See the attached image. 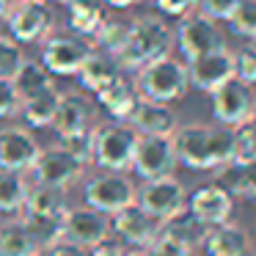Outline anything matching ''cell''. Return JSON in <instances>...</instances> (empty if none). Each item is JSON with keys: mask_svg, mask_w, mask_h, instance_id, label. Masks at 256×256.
<instances>
[{"mask_svg": "<svg viewBox=\"0 0 256 256\" xmlns=\"http://www.w3.org/2000/svg\"><path fill=\"white\" fill-rule=\"evenodd\" d=\"M171 138L176 160L193 171H223L234 157V130L223 124H179Z\"/></svg>", "mask_w": 256, "mask_h": 256, "instance_id": "cell-1", "label": "cell"}, {"mask_svg": "<svg viewBox=\"0 0 256 256\" xmlns=\"http://www.w3.org/2000/svg\"><path fill=\"white\" fill-rule=\"evenodd\" d=\"M171 52H174V30L168 28V22L157 14H140V17L132 20L127 42L113 58L122 66V72H138L144 64L171 56Z\"/></svg>", "mask_w": 256, "mask_h": 256, "instance_id": "cell-2", "label": "cell"}, {"mask_svg": "<svg viewBox=\"0 0 256 256\" xmlns=\"http://www.w3.org/2000/svg\"><path fill=\"white\" fill-rule=\"evenodd\" d=\"M135 88L144 100L171 105V102L182 100L190 88L188 66H184L182 58H174V56H162L157 61H149L135 72Z\"/></svg>", "mask_w": 256, "mask_h": 256, "instance_id": "cell-3", "label": "cell"}, {"mask_svg": "<svg viewBox=\"0 0 256 256\" xmlns=\"http://www.w3.org/2000/svg\"><path fill=\"white\" fill-rule=\"evenodd\" d=\"M91 140H94V162L102 171H130L138 132L127 122H96L91 130Z\"/></svg>", "mask_w": 256, "mask_h": 256, "instance_id": "cell-4", "label": "cell"}, {"mask_svg": "<svg viewBox=\"0 0 256 256\" xmlns=\"http://www.w3.org/2000/svg\"><path fill=\"white\" fill-rule=\"evenodd\" d=\"M39 44H42V64L47 66V72L61 74V78L78 74L80 66L86 64V58L94 50V44L88 39L72 34V30H56V28Z\"/></svg>", "mask_w": 256, "mask_h": 256, "instance_id": "cell-5", "label": "cell"}, {"mask_svg": "<svg viewBox=\"0 0 256 256\" xmlns=\"http://www.w3.org/2000/svg\"><path fill=\"white\" fill-rule=\"evenodd\" d=\"M135 204L146 210L154 220H171V218L188 212V188L176 176H157V179H144L135 190Z\"/></svg>", "mask_w": 256, "mask_h": 256, "instance_id": "cell-6", "label": "cell"}, {"mask_svg": "<svg viewBox=\"0 0 256 256\" xmlns=\"http://www.w3.org/2000/svg\"><path fill=\"white\" fill-rule=\"evenodd\" d=\"M86 168L88 166L58 140V144L47 146V149H39V157H36V162L28 171V179L30 182H42V184L69 190L86 174Z\"/></svg>", "mask_w": 256, "mask_h": 256, "instance_id": "cell-7", "label": "cell"}, {"mask_svg": "<svg viewBox=\"0 0 256 256\" xmlns=\"http://www.w3.org/2000/svg\"><path fill=\"white\" fill-rule=\"evenodd\" d=\"M138 184L127 171H100L86 182V204L105 215H116L118 210L135 204Z\"/></svg>", "mask_w": 256, "mask_h": 256, "instance_id": "cell-8", "label": "cell"}, {"mask_svg": "<svg viewBox=\"0 0 256 256\" xmlns=\"http://www.w3.org/2000/svg\"><path fill=\"white\" fill-rule=\"evenodd\" d=\"M176 149H174L171 135H138L132 154V166L140 179H157V176H171L176 171Z\"/></svg>", "mask_w": 256, "mask_h": 256, "instance_id": "cell-9", "label": "cell"}, {"mask_svg": "<svg viewBox=\"0 0 256 256\" xmlns=\"http://www.w3.org/2000/svg\"><path fill=\"white\" fill-rule=\"evenodd\" d=\"M226 44L220 34V25L215 20L204 17L198 12H190L179 17V28L174 34V47H179L182 61H193V58L204 56V52L215 50V47Z\"/></svg>", "mask_w": 256, "mask_h": 256, "instance_id": "cell-10", "label": "cell"}, {"mask_svg": "<svg viewBox=\"0 0 256 256\" xmlns=\"http://www.w3.org/2000/svg\"><path fill=\"white\" fill-rule=\"evenodd\" d=\"M212 113H215V122L223 127L237 130L242 122H248L256 113V94L254 86H245L242 80L232 78L223 86H218L212 91Z\"/></svg>", "mask_w": 256, "mask_h": 256, "instance_id": "cell-11", "label": "cell"}, {"mask_svg": "<svg viewBox=\"0 0 256 256\" xmlns=\"http://www.w3.org/2000/svg\"><path fill=\"white\" fill-rule=\"evenodd\" d=\"M8 36L20 44H39L52 30V14L44 0H28V3H14L6 14Z\"/></svg>", "mask_w": 256, "mask_h": 256, "instance_id": "cell-12", "label": "cell"}, {"mask_svg": "<svg viewBox=\"0 0 256 256\" xmlns=\"http://www.w3.org/2000/svg\"><path fill=\"white\" fill-rule=\"evenodd\" d=\"M96 124V108L94 100L83 91H61L56 105V116H52V130L58 138H72V135H83L94 130Z\"/></svg>", "mask_w": 256, "mask_h": 256, "instance_id": "cell-13", "label": "cell"}, {"mask_svg": "<svg viewBox=\"0 0 256 256\" xmlns=\"http://www.w3.org/2000/svg\"><path fill=\"white\" fill-rule=\"evenodd\" d=\"M184 66H188L190 88L212 94L218 86H223L226 80L234 78V50L220 44L215 50L204 52V56L193 58V61H184Z\"/></svg>", "mask_w": 256, "mask_h": 256, "instance_id": "cell-14", "label": "cell"}, {"mask_svg": "<svg viewBox=\"0 0 256 256\" xmlns=\"http://www.w3.org/2000/svg\"><path fill=\"white\" fill-rule=\"evenodd\" d=\"M188 212L206 228L218 226V223L232 220L234 212V196L223 182H206L188 193Z\"/></svg>", "mask_w": 256, "mask_h": 256, "instance_id": "cell-15", "label": "cell"}, {"mask_svg": "<svg viewBox=\"0 0 256 256\" xmlns=\"http://www.w3.org/2000/svg\"><path fill=\"white\" fill-rule=\"evenodd\" d=\"M110 234H113L110 215L94 210V206H88V204L69 206L64 212V237L83 245V248H94L96 242H102Z\"/></svg>", "mask_w": 256, "mask_h": 256, "instance_id": "cell-16", "label": "cell"}, {"mask_svg": "<svg viewBox=\"0 0 256 256\" xmlns=\"http://www.w3.org/2000/svg\"><path fill=\"white\" fill-rule=\"evenodd\" d=\"M39 140L28 127H3L0 130V168L28 174L39 157Z\"/></svg>", "mask_w": 256, "mask_h": 256, "instance_id": "cell-17", "label": "cell"}, {"mask_svg": "<svg viewBox=\"0 0 256 256\" xmlns=\"http://www.w3.org/2000/svg\"><path fill=\"white\" fill-rule=\"evenodd\" d=\"M110 226H113V234L118 240H124L130 248L152 245L157 240V234H160V220H154L138 204H130L124 210H118L116 215H110Z\"/></svg>", "mask_w": 256, "mask_h": 256, "instance_id": "cell-18", "label": "cell"}, {"mask_svg": "<svg viewBox=\"0 0 256 256\" xmlns=\"http://www.w3.org/2000/svg\"><path fill=\"white\" fill-rule=\"evenodd\" d=\"M127 124L138 135H174V130L179 127V116L166 102H152L140 96L138 105L130 113Z\"/></svg>", "mask_w": 256, "mask_h": 256, "instance_id": "cell-19", "label": "cell"}, {"mask_svg": "<svg viewBox=\"0 0 256 256\" xmlns=\"http://www.w3.org/2000/svg\"><path fill=\"white\" fill-rule=\"evenodd\" d=\"M204 254L206 256H250L254 254V242H250V234L240 223L226 220V223L206 228Z\"/></svg>", "mask_w": 256, "mask_h": 256, "instance_id": "cell-20", "label": "cell"}, {"mask_svg": "<svg viewBox=\"0 0 256 256\" xmlns=\"http://www.w3.org/2000/svg\"><path fill=\"white\" fill-rule=\"evenodd\" d=\"M94 96H96V102H100L102 110H108L113 116V122H127L130 113H132V108L138 105V100H140L138 88H135V80L124 78V72Z\"/></svg>", "mask_w": 256, "mask_h": 256, "instance_id": "cell-21", "label": "cell"}, {"mask_svg": "<svg viewBox=\"0 0 256 256\" xmlns=\"http://www.w3.org/2000/svg\"><path fill=\"white\" fill-rule=\"evenodd\" d=\"M118 74H122V66L116 64V58H113L110 52L91 50V56L86 58V64L80 66V72L74 74V78L80 80V86H83L86 91L100 94V91L105 88V86H110Z\"/></svg>", "mask_w": 256, "mask_h": 256, "instance_id": "cell-22", "label": "cell"}, {"mask_svg": "<svg viewBox=\"0 0 256 256\" xmlns=\"http://www.w3.org/2000/svg\"><path fill=\"white\" fill-rule=\"evenodd\" d=\"M66 210H69V198H66V190L64 188L30 182L22 212H28V215H44V218H64Z\"/></svg>", "mask_w": 256, "mask_h": 256, "instance_id": "cell-23", "label": "cell"}, {"mask_svg": "<svg viewBox=\"0 0 256 256\" xmlns=\"http://www.w3.org/2000/svg\"><path fill=\"white\" fill-rule=\"evenodd\" d=\"M0 245H3V256H36L44 254L30 228L25 226L22 218H12L0 226Z\"/></svg>", "mask_w": 256, "mask_h": 256, "instance_id": "cell-24", "label": "cell"}, {"mask_svg": "<svg viewBox=\"0 0 256 256\" xmlns=\"http://www.w3.org/2000/svg\"><path fill=\"white\" fill-rule=\"evenodd\" d=\"M28 174L0 168V212L3 215H20L25 206V198H28Z\"/></svg>", "mask_w": 256, "mask_h": 256, "instance_id": "cell-25", "label": "cell"}, {"mask_svg": "<svg viewBox=\"0 0 256 256\" xmlns=\"http://www.w3.org/2000/svg\"><path fill=\"white\" fill-rule=\"evenodd\" d=\"M58 94H61V91L52 86V88H47V91H39V94H34V96H25V100H20V113L25 116L28 127H36V130L52 127V116H56Z\"/></svg>", "mask_w": 256, "mask_h": 256, "instance_id": "cell-26", "label": "cell"}, {"mask_svg": "<svg viewBox=\"0 0 256 256\" xmlns=\"http://www.w3.org/2000/svg\"><path fill=\"white\" fill-rule=\"evenodd\" d=\"M160 234H162V237H168V240H176V242L188 245V248L196 254V248L204 245L206 226L196 220L190 212H182V215L171 218V220H162L160 223Z\"/></svg>", "mask_w": 256, "mask_h": 256, "instance_id": "cell-27", "label": "cell"}, {"mask_svg": "<svg viewBox=\"0 0 256 256\" xmlns=\"http://www.w3.org/2000/svg\"><path fill=\"white\" fill-rule=\"evenodd\" d=\"M14 86H17V94L20 100H25V96H34L39 94V91H47L52 88V74L47 72V66L42 61H30V58H25L22 66L17 69V74H14Z\"/></svg>", "mask_w": 256, "mask_h": 256, "instance_id": "cell-28", "label": "cell"}, {"mask_svg": "<svg viewBox=\"0 0 256 256\" xmlns=\"http://www.w3.org/2000/svg\"><path fill=\"white\" fill-rule=\"evenodd\" d=\"M223 174H228V179L223 184L228 188V193H232L234 198L256 201V160L228 162V166L223 168Z\"/></svg>", "mask_w": 256, "mask_h": 256, "instance_id": "cell-29", "label": "cell"}, {"mask_svg": "<svg viewBox=\"0 0 256 256\" xmlns=\"http://www.w3.org/2000/svg\"><path fill=\"white\" fill-rule=\"evenodd\" d=\"M130 28H132V20H127V17H105V22L100 25L94 42L102 47V52L116 56V52L124 47V42H127Z\"/></svg>", "mask_w": 256, "mask_h": 256, "instance_id": "cell-30", "label": "cell"}, {"mask_svg": "<svg viewBox=\"0 0 256 256\" xmlns=\"http://www.w3.org/2000/svg\"><path fill=\"white\" fill-rule=\"evenodd\" d=\"M20 218L25 220V226L30 228V234L36 237V242L42 245V250L50 248L56 240L64 237V218H44V215H28L20 212Z\"/></svg>", "mask_w": 256, "mask_h": 256, "instance_id": "cell-31", "label": "cell"}, {"mask_svg": "<svg viewBox=\"0 0 256 256\" xmlns=\"http://www.w3.org/2000/svg\"><path fill=\"white\" fill-rule=\"evenodd\" d=\"M105 17H108L105 8H74V12H69V30L94 42V36L100 30V25L105 22Z\"/></svg>", "mask_w": 256, "mask_h": 256, "instance_id": "cell-32", "label": "cell"}, {"mask_svg": "<svg viewBox=\"0 0 256 256\" xmlns=\"http://www.w3.org/2000/svg\"><path fill=\"white\" fill-rule=\"evenodd\" d=\"M228 25L237 36L242 39H254L256 36V0H237L232 17H228Z\"/></svg>", "mask_w": 256, "mask_h": 256, "instance_id": "cell-33", "label": "cell"}, {"mask_svg": "<svg viewBox=\"0 0 256 256\" xmlns=\"http://www.w3.org/2000/svg\"><path fill=\"white\" fill-rule=\"evenodd\" d=\"M25 58L28 56L20 42H14L8 34H0V78H14Z\"/></svg>", "mask_w": 256, "mask_h": 256, "instance_id": "cell-34", "label": "cell"}, {"mask_svg": "<svg viewBox=\"0 0 256 256\" xmlns=\"http://www.w3.org/2000/svg\"><path fill=\"white\" fill-rule=\"evenodd\" d=\"M234 78L242 80L245 86H256V44L254 42L234 50Z\"/></svg>", "mask_w": 256, "mask_h": 256, "instance_id": "cell-35", "label": "cell"}, {"mask_svg": "<svg viewBox=\"0 0 256 256\" xmlns=\"http://www.w3.org/2000/svg\"><path fill=\"white\" fill-rule=\"evenodd\" d=\"M234 6H237V0H196V12L215 22H228Z\"/></svg>", "mask_w": 256, "mask_h": 256, "instance_id": "cell-36", "label": "cell"}, {"mask_svg": "<svg viewBox=\"0 0 256 256\" xmlns=\"http://www.w3.org/2000/svg\"><path fill=\"white\" fill-rule=\"evenodd\" d=\"M20 113V94L12 78H0V118H12Z\"/></svg>", "mask_w": 256, "mask_h": 256, "instance_id": "cell-37", "label": "cell"}, {"mask_svg": "<svg viewBox=\"0 0 256 256\" xmlns=\"http://www.w3.org/2000/svg\"><path fill=\"white\" fill-rule=\"evenodd\" d=\"M91 256H130V245L124 240H118L116 234L105 237L102 242H96L94 248H88Z\"/></svg>", "mask_w": 256, "mask_h": 256, "instance_id": "cell-38", "label": "cell"}, {"mask_svg": "<svg viewBox=\"0 0 256 256\" xmlns=\"http://www.w3.org/2000/svg\"><path fill=\"white\" fill-rule=\"evenodd\" d=\"M152 248H154L157 256H193V250H190L188 245L176 242V240H168V237H162V234H157Z\"/></svg>", "mask_w": 256, "mask_h": 256, "instance_id": "cell-39", "label": "cell"}, {"mask_svg": "<svg viewBox=\"0 0 256 256\" xmlns=\"http://www.w3.org/2000/svg\"><path fill=\"white\" fill-rule=\"evenodd\" d=\"M44 256H91V254H88V248L61 237V240H56L50 248H44Z\"/></svg>", "mask_w": 256, "mask_h": 256, "instance_id": "cell-40", "label": "cell"}, {"mask_svg": "<svg viewBox=\"0 0 256 256\" xmlns=\"http://www.w3.org/2000/svg\"><path fill=\"white\" fill-rule=\"evenodd\" d=\"M154 6L168 17H184V14L196 12V0H154Z\"/></svg>", "mask_w": 256, "mask_h": 256, "instance_id": "cell-41", "label": "cell"}, {"mask_svg": "<svg viewBox=\"0 0 256 256\" xmlns=\"http://www.w3.org/2000/svg\"><path fill=\"white\" fill-rule=\"evenodd\" d=\"M64 6H69V12H74V8H105V0H66Z\"/></svg>", "mask_w": 256, "mask_h": 256, "instance_id": "cell-42", "label": "cell"}, {"mask_svg": "<svg viewBox=\"0 0 256 256\" xmlns=\"http://www.w3.org/2000/svg\"><path fill=\"white\" fill-rule=\"evenodd\" d=\"M144 0H105V8H116V12H127V8L140 6Z\"/></svg>", "mask_w": 256, "mask_h": 256, "instance_id": "cell-43", "label": "cell"}, {"mask_svg": "<svg viewBox=\"0 0 256 256\" xmlns=\"http://www.w3.org/2000/svg\"><path fill=\"white\" fill-rule=\"evenodd\" d=\"M130 256H157L152 245H140V248H130Z\"/></svg>", "mask_w": 256, "mask_h": 256, "instance_id": "cell-44", "label": "cell"}, {"mask_svg": "<svg viewBox=\"0 0 256 256\" xmlns=\"http://www.w3.org/2000/svg\"><path fill=\"white\" fill-rule=\"evenodd\" d=\"M12 6H14L12 0H0V20H6V14L12 12Z\"/></svg>", "mask_w": 256, "mask_h": 256, "instance_id": "cell-45", "label": "cell"}, {"mask_svg": "<svg viewBox=\"0 0 256 256\" xmlns=\"http://www.w3.org/2000/svg\"><path fill=\"white\" fill-rule=\"evenodd\" d=\"M44 3H66V0H44Z\"/></svg>", "mask_w": 256, "mask_h": 256, "instance_id": "cell-46", "label": "cell"}, {"mask_svg": "<svg viewBox=\"0 0 256 256\" xmlns=\"http://www.w3.org/2000/svg\"><path fill=\"white\" fill-rule=\"evenodd\" d=\"M12 3H28V0H12Z\"/></svg>", "mask_w": 256, "mask_h": 256, "instance_id": "cell-47", "label": "cell"}, {"mask_svg": "<svg viewBox=\"0 0 256 256\" xmlns=\"http://www.w3.org/2000/svg\"><path fill=\"white\" fill-rule=\"evenodd\" d=\"M0 256H3V245H0Z\"/></svg>", "mask_w": 256, "mask_h": 256, "instance_id": "cell-48", "label": "cell"}, {"mask_svg": "<svg viewBox=\"0 0 256 256\" xmlns=\"http://www.w3.org/2000/svg\"><path fill=\"white\" fill-rule=\"evenodd\" d=\"M250 42H254V44H256V36H254V39H250Z\"/></svg>", "mask_w": 256, "mask_h": 256, "instance_id": "cell-49", "label": "cell"}, {"mask_svg": "<svg viewBox=\"0 0 256 256\" xmlns=\"http://www.w3.org/2000/svg\"><path fill=\"white\" fill-rule=\"evenodd\" d=\"M36 256H44V254H36Z\"/></svg>", "mask_w": 256, "mask_h": 256, "instance_id": "cell-50", "label": "cell"}, {"mask_svg": "<svg viewBox=\"0 0 256 256\" xmlns=\"http://www.w3.org/2000/svg\"><path fill=\"white\" fill-rule=\"evenodd\" d=\"M250 256H254V254H250Z\"/></svg>", "mask_w": 256, "mask_h": 256, "instance_id": "cell-51", "label": "cell"}]
</instances>
